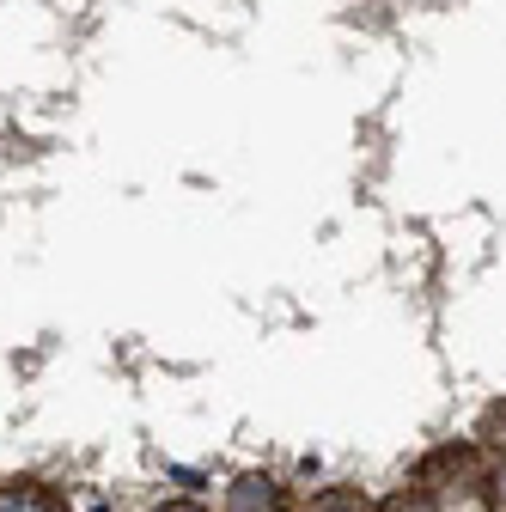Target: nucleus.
Returning <instances> with one entry per match:
<instances>
[{"instance_id": "nucleus-5", "label": "nucleus", "mask_w": 506, "mask_h": 512, "mask_svg": "<svg viewBox=\"0 0 506 512\" xmlns=\"http://www.w3.org/2000/svg\"><path fill=\"white\" fill-rule=\"evenodd\" d=\"M159 512H208V506H196V500H165Z\"/></svg>"}, {"instance_id": "nucleus-4", "label": "nucleus", "mask_w": 506, "mask_h": 512, "mask_svg": "<svg viewBox=\"0 0 506 512\" xmlns=\"http://www.w3.org/2000/svg\"><path fill=\"white\" fill-rule=\"evenodd\" d=\"M488 494H494V512H506V464L494 470V482H488Z\"/></svg>"}, {"instance_id": "nucleus-2", "label": "nucleus", "mask_w": 506, "mask_h": 512, "mask_svg": "<svg viewBox=\"0 0 506 512\" xmlns=\"http://www.w3.org/2000/svg\"><path fill=\"white\" fill-rule=\"evenodd\" d=\"M0 512H68V506L37 482H13V488H0Z\"/></svg>"}, {"instance_id": "nucleus-3", "label": "nucleus", "mask_w": 506, "mask_h": 512, "mask_svg": "<svg viewBox=\"0 0 506 512\" xmlns=\"http://www.w3.org/2000/svg\"><path fill=\"white\" fill-rule=\"evenodd\" d=\"M378 512H446V506H439L433 494H415V488H403V494H391V500L378 506Z\"/></svg>"}, {"instance_id": "nucleus-1", "label": "nucleus", "mask_w": 506, "mask_h": 512, "mask_svg": "<svg viewBox=\"0 0 506 512\" xmlns=\"http://www.w3.org/2000/svg\"><path fill=\"white\" fill-rule=\"evenodd\" d=\"M275 506H281V488L269 476H238L226 494V512H275Z\"/></svg>"}]
</instances>
